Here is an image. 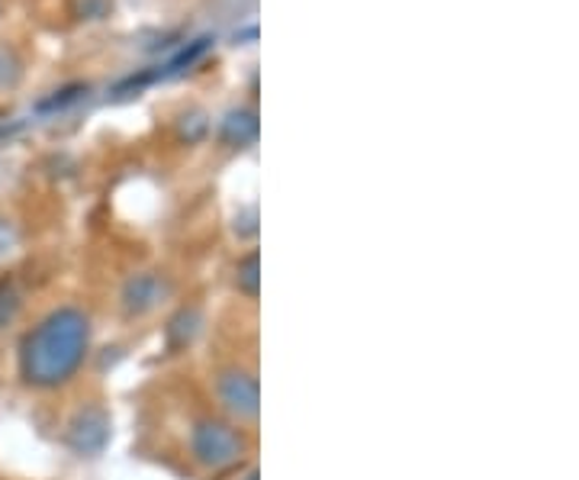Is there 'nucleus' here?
<instances>
[{
  "mask_svg": "<svg viewBox=\"0 0 579 480\" xmlns=\"http://www.w3.org/2000/svg\"><path fill=\"white\" fill-rule=\"evenodd\" d=\"M87 316L74 306H61L46 316L23 342V377L33 387L64 384L87 355Z\"/></svg>",
  "mask_w": 579,
  "mask_h": 480,
  "instance_id": "f257e3e1",
  "label": "nucleus"
},
{
  "mask_svg": "<svg viewBox=\"0 0 579 480\" xmlns=\"http://www.w3.org/2000/svg\"><path fill=\"white\" fill-rule=\"evenodd\" d=\"M193 452L203 465L210 468H229L232 461L241 455V442L229 425L220 422H200L193 432Z\"/></svg>",
  "mask_w": 579,
  "mask_h": 480,
  "instance_id": "f03ea898",
  "label": "nucleus"
},
{
  "mask_svg": "<svg viewBox=\"0 0 579 480\" xmlns=\"http://www.w3.org/2000/svg\"><path fill=\"white\" fill-rule=\"evenodd\" d=\"M223 400H226V407H229L232 413L255 417V410H258V387H255V381L248 374L232 371V374L223 377Z\"/></svg>",
  "mask_w": 579,
  "mask_h": 480,
  "instance_id": "7ed1b4c3",
  "label": "nucleus"
},
{
  "mask_svg": "<svg viewBox=\"0 0 579 480\" xmlns=\"http://www.w3.org/2000/svg\"><path fill=\"white\" fill-rule=\"evenodd\" d=\"M223 136L235 142V145H245V142H251L255 136H258V120H255V114L251 110H235L229 114V120L223 122Z\"/></svg>",
  "mask_w": 579,
  "mask_h": 480,
  "instance_id": "20e7f679",
  "label": "nucleus"
},
{
  "mask_svg": "<svg viewBox=\"0 0 579 480\" xmlns=\"http://www.w3.org/2000/svg\"><path fill=\"white\" fill-rule=\"evenodd\" d=\"M20 81V61L13 52L0 49V87H13Z\"/></svg>",
  "mask_w": 579,
  "mask_h": 480,
  "instance_id": "39448f33",
  "label": "nucleus"
},
{
  "mask_svg": "<svg viewBox=\"0 0 579 480\" xmlns=\"http://www.w3.org/2000/svg\"><path fill=\"white\" fill-rule=\"evenodd\" d=\"M107 7H110V0H74V13L81 20H97L107 13Z\"/></svg>",
  "mask_w": 579,
  "mask_h": 480,
  "instance_id": "423d86ee",
  "label": "nucleus"
},
{
  "mask_svg": "<svg viewBox=\"0 0 579 480\" xmlns=\"http://www.w3.org/2000/svg\"><path fill=\"white\" fill-rule=\"evenodd\" d=\"M13 242H16V233H13V226H10L7 220H0V255H7V251L13 248Z\"/></svg>",
  "mask_w": 579,
  "mask_h": 480,
  "instance_id": "0eeeda50",
  "label": "nucleus"
},
{
  "mask_svg": "<svg viewBox=\"0 0 579 480\" xmlns=\"http://www.w3.org/2000/svg\"><path fill=\"white\" fill-rule=\"evenodd\" d=\"M78 87H71V91H61V94H56L52 101H46L43 107H64V104H71V101H78V94H74Z\"/></svg>",
  "mask_w": 579,
  "mask_h": 480,
  "instance_id": "6e6552de",
  "label": "nucleus"
},
{
  "mask_svg": "<svg viewBox=\"0 0 579 480\" xmlns=\"http://www.w3.org/2000/svg\"><path fill=\"white\" fill-rule=\"evenodd\" d=\"M0 13H3V0H0Z\"/></svg>",
  "mask_w": 579,
  "mask_h": 480,
  "instance_id": "1a4fd4ad",
  "label": "nucleus"
}]
</instances>
